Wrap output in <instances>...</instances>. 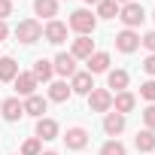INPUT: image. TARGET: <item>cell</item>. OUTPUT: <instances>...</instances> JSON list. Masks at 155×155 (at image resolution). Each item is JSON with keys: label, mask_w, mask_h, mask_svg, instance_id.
<instances>
[{"label": "cell", "mask_w": 155, "mask_h": 155, "mask_svg": "<svg viewBox=\"0 0 155 155\" xmlns=\"http://www.w3.org/2000/svg\"><path fill=\"white\" fill-rule=\"evenodd\" d=\"M119 18H122V25L128 28V31H134V28H140L143 25V18H146V9L140 6V3H125V6H119Z\"/></svg>", "instance_id": "6da1fadb"}, {"label": "cell", "mask_w": 155, "mask_h": 155, "mask_svg": "<svg viewBox=\"0 0 155 155\" xmlns=\"http://www.w3.org/2000/svg\"><path fill=\"white\" fill-rule=\"evenodd\" d=\"M70 28L79 34V37H88V34H94V28H97V18L88 12V9H76L73 15H70Z\"/></svg>", "instance_id": "7a4b0ae2"}, {"label": "cell", "mask_w": 155, "mask_h": 155, "mask_svg": "<svg viewBox=\"0 0 155 155\" xmlns=\"http://www.w3.org/2000/svg\"><path fill=\"white\" fill-rule=\"evenodd\" d=\"M15 37H18V43H37L40 37H43V25L37 21V18H25V21H18V28H15Z\"/></svg>", "instance_id": "3957f363"}, {"label": "cell", "mask_w": 155, "mask_h": 155, "mask_svg": "<svg viewBox=\"0 0 155 155\" xmlns=\"http://www.w3.org/2000/svg\"><path fill=\"white\" fill-rule=\"evenodd\" d=\"M88 110H91V113H110V110H113V91H107V88H91V91H88Z\"/></svg>", "instance_id": "277c9868"}, {"label": "cell", "mask_w": 155, "mask_h": 155, "mask_svg": "<svg viewBox=\"0 0 155 155\" xmlns=\"http://www.w3.org/2000/svg\"><path fill=\"white\" fill-rule=\"evenodd\" d=\"M43 37H46L52 46H61V43L67 40V25H64V21H58V18H52V21L43 28Z\"/></svg>", "instance_id": "5b68a950"}, {"label": "cell", "mask_w": 155, "mask_h": 155, "mask_svg": "<svg viewBox=\"0 0 155 155\" xmlns=\"http://www.w3.org/2000/svg\"><path fill=\"white\" fill-rule=\"evenodd\" d=\"M116 49L119 52H125V55H131V52H137L140 49V34H134V31H122V34H116Z\"/></svg>", "instance_id": "8992f818"}, {"label": "cell", "mask_w": 155, "mask_h": 155, "mask_svg": "<svg viewBox=\"0 0 155 155\" xmlns=\"http://www.w3.org/2000/svg\"><path fill=\"white\" fill-rule=\"evenodd\" d=\"M64 143H67V149H85L88 146V131L85 128H67V134H64Z\"/></svg>", "instance_id": "52a82bcc"}, {"label": "cell", "mask_w": 155, "mask_h": 155, "mask_svg": "<svg viewBox=\"0 0 155 155\" xmlns=\"http://www.w3.org/2000/svg\"><path fill=\"white\" fill-rule=\"evenodd\" d=\"M94 88V79H91V73L85 70V73H79L76 70L73 76H70V91H76V94H88Z\"/></svg>", "instance_id": "ba28073f"}, {"label": "cell", "mask_w": 155, "mask_h": 155, "mask_svg": "<svg viewBox=\"0 0 155 155\" xmlns=\"http://www.w3.org/2000/svg\"><path fill=\"white\" fill-rule=\"evenodd\" d=\"M70 55L76 58V61H88L91 55H94V40H88V37H76L73 40V49H70Z\"/></svg>", "instance_id": "9c48e42d"}, {"label": "cell", "mask_w": 155, "mask_h": 155, "mask_svg": "<svg viewBox=\"0 0 155 155\" xmlns=\"http://www.w3.org/2000/svg\"><path fill=\"white\" fill-rule=\"evenodd\" d=\"M0 113H3V119H6V122H18V119L25 116V104H21L18 97H9V101L0 104Z\"/></svg>", "instance_id": "30bf717a"}, {"label": "cell", "mask_w": 155, "mask_h": 155, "mask_svg": "<svg viewBox=\"0 0 155 155\" xmlns=\"http://www.w3.org/2000/svg\"><path fill=\"white\" fill-rule=\"evenodd\" d=\"M52 67H55V73H61V76H73V73H76V58H73L70 52H61V55H55Z\"/></svg>", "instance_id": "8fae6325"}, {"label": "cell", "mask_w": 155, "mask_h": 155, "mask_svg": "<svg viewBox=\"0 0 155 155\" xmlns=\"http://www.w3.org/2000/svg\"><path fill=\"white\" fill-rule=\"evenodd\" d=\"M12 82H15V91H18L21 97H31V94L37 91V79H34V73H18Z\"/></svg>", "instance_id": "7c38bea8"}, {"label": "cell", "mask_w": 155, "mask_h": 155, "mask_svg": "<svg viewBox=\"0 0 155 155\" xmlns=\"http://www.w3.org/2000/svg\"><path fill=\"white\" fill-rule=\"evenodd\" d=\"M58 137V122L55 119H37V140H55Z\"/></svg>", "instance_id": "4fadbf2b"}, {"label": "cell", "mask_w": 155, "mask_h": 155, "mask_svg": "<svg viewBox=\"0 0 155 155\" xmlns=\"http://www.w3.org/2000/svg\"><path fill=\"white\" fill-rule=\"evenodd\" d=\"M104 131H107L110 137H119V134L125 131V116H122V113H107V119H104Z\"/></svg>", "instance_id": "5bb4252c"}, {"label": "cell", "mask_w": 155, "mask_h": 155, "mask_svg": "<svg viewBox=\"0 0 155 155\" xmlns=\"http://www.w3.org/2000/svg\"><path fill=\"white\" fill-rule=\"evenodd\" d=\"M134 104H137V101H134V94H131V91H119V94H113V110H116V113H122V116H125V113H131V110H134Z\"/></svg>", "instance_id": "9a60e30c"}, {"label": "cell", "mask_w": 155, "mask_h": 155, "mask_svg": "<svg viewBox=\"0 0 155 155\" xmlns=\"http://www.w3.org/2000/svg\"><path fill=\"white\" fill-rule=\"evenodd\" d=\"M46 97H40V94H31L28 101H25V116H37V119H43V113H46Z\"/></svg>", "instance_id": "2e32d148"}, {"label": "cell", "mask_w": 155, "mask_h": 155, "mask_svg": "<svg viewBox=\"0 0 155 155\" xmlns=\"http://www.w3.org/2000/svg\"><path fill=\"white\" fill-rule=\"evenodd\" d=\"M134 146H137L140 152H155V131H149V128L137 131V137H134Z\"/></svg>", "instance_id": "e0dca14e"}, {"label": "cell", "mask_w": 155, "mask_h": 155, "mask_svg": "<svg viewBox=\"0 0 155 155\" xmlns=\"http://www.w3.org/2000/svg\"><path fill=\"white\" fill-rule=\"evenodd\" d=\"M107 88H116V94L125 91L128 88V70H110L107 73Z\"/></svg>", "instance_id": "ac0fdd59"}, {"label": "cell", "mask_w": 155, "mask_h": 155, "mask_svg": "<svg viewBox=\"0 0 155 155\" xmlns=\"http://www.w3.org/2000/svg\"><path fill=\"white\" fill-rule=\"evenodd\" d=\"M15 76H18L15 58H3V55H0V82H12Z\"/></svg>", "instance_id": "d6986e66"}, {"label": "cell", "mask_w": 155, "mask_h": 155, "mask_svg": "<svg viewBox=\"0 0 155 155\" xmlns=\"http://www.w3.org/2000/svg\"><path fill=\"white\" fill-rule=\"evenodd\" d=\"M107 70H110V55L107 52H94L88 58V73L94 76V73H107Z\"/></svg>", "instance_id": "ffe728a7"}, {"label": "cell", "mask_w": 155, "mask_h": 155, "mask_svg": "<svg viewBox=\"0 0 155 155\" xmlns=\"http://www.w3.org/2000/svg\"><path fill=\"white\" fill-rule=\"evenodd\" d=\"M34 12L52 21V18L58 15V0H34Z\"/></svg>", "instance_id": "44dd1931"}, {"label": "cell", "mask_w": 155, "mask_h": 155, "mask_svg": "<svg viewBox=\"0 0 155 155\" xmlns=\"http://www.w3.org/2000/svg\"><path fill=\"white\" fill-rule=\"evenodd\" d=\"M31 73H34V79H37V82H40V79L46 82V79H52L55 67H52V61H46V58H37V61H34V70H31Z\"/></svg>", "instance_id": "7402d4cb"}, {"label": "cell", "mask_w": 155, "mask_h": 155, "mask_svg": "<svg viewBox=\"0 0 155 155\" xmlns=\"http://www.w3.org/2000/svg\"><path fill=\"white\" fill-rule=\"evenodd\" d=\"M70 94H73V91H70L67 82H52V85H49V101H55V104H64Z\"/></svg>", "instance_id": "603a6c76"}, {"label": "cell", "mask_w": 155, "mask_h": 155, "mask_svg": "<svg viewBox=\"0 0 155 155\" xmlns=\"http://www.w3.org/2000/svg\"><path fill=\"white\" fill-rule=\"evenodd\" d=\"M97 15L101 18H116L119 15V3H116V0H101V3H97Z\"/></svg>", "instance_id": "cb8c5ba5"}, {"label": "cell", "mask_w": 155, "mask_h": 155, "mask_svg": "<svg viewBox=\"0 0 155 155\" xmlns=\"http://www.w3.org/2000/svg\"><path fill=\"white\" fill-rule=\"evenodd\" d=\"M101 155H128V149H125L119 140H110V143L101 146Z\"/></svg>", "instance_id": "d4e9b609"}, {"label": "cell", "mask_w": 155, "mask_h": 155, "mask_svg": "<svg viewBox=\"0 0 155 155\" xmlns=\"http://www.w3.org/2000/svg\"><path fill=\"white\" fill-rule=\"evenodd\" d=\"M43 140H37V137H31V140H25L21 143V155H40L43 152V146H40Z\"/></svg>", "instance_id": "484cf974"}, {"label": "cell", "mask_w": 155, "mask_h": 155, "mask_svg": "<svg viewBox=\"0 0 155 155\" xmlns=\"http://www.w3.org/2000/svg\"><path fill=\"white\" fill-rule=\"evenodd\" d=\"M140 97H146L149 104H155V79H146L140 85Z\"/></svg>", "instance_id": "4316f807"}, {"label": "cell", "mask_w": 155, "mask_h": 155, "mask_svg": "<svg viewBox=\"0 0 155 155\" xmlns=\"http://www.w3.org/2000/svg\"><path fill=\"white\" fill-rule=\"evenodd\" d=\"M143 125H146L149 131H155V104H149V107L143 110Z\"/></svg>", "instance_id": "83f0119b"}, {"label": "cell", "mask_w": 155, "mask_h": 155, "mask_svg": "<svg viewBox=\"0 0 155 155\" xmlns=\"http://www.w3.org/2000/svg\"><path fill=\"white\" fill-rule=\"evenodd\" d=\"M140 46H146V49L155 55V31H149L146 37H140Z\"/></svg>", "instance_id": "f1b7e54d"}, {"label": "cell", "mask_w": 155, "mask_h": 155, "mask_svg": "<svg viewBox=\"0 0 155 155\" xmlns=\"http://www.w3.org/2000/svg\"><path fill=\"white\" fill-rule=\"evenodd\" d=\"M6 15H12V0H0V21Z\"/></svg>", "instance_id": "f546056e"}, {"label": "cell", "mask_w": 155, "mask_h": 155, "mask_svg": "<svg viewBox=\"0 0 155 155\" xmlns=\"http://www.w3.org/2000/svg\"><path fill=\"white\" fill-rule=\"evenodd\" d=\"M143 70H146L149 76H155V55H149V58L143 61Z\"/></svg>", "instance_id": "4dcf8cb0"}, {"label": "cell", "mask_w": 155, "mask_h": 155, "mask_svg": "<svg viewBox=\"0 0 155 155\" xmlns=\"http://www.w3.org/2000/svg\"><path fill=\"white\" fill-rule=\"evenodd\" d=\"M9 37V28H6V21H0V40H6Z\"/></svg>", "instance_id": "1f68e13d"}, {"label": "cell", "mask_w": 155, "mask_h": 155, "mask_svg": "<svg viewBox=\"0 0 155 155\" xmlns=\"http://www.w3.org/2000/svg\"><path fill=\"white\" fill-rule=\"evenodd\" d=\"M85 3H88V6H91V3H94V6H97V3H101V0H85Z\"/></svg>", "instance_id": "d6a6232c"}, {"label": "cell", "mask_w": 155, "mask_h": 155, "mask_svg": "<svg viewBox=\"0 0 155 155\" xmlns=\"http://www.w3.org/2000/svg\"><path fill=\"white\" fill-rule=\"evenodd\" d=\"M116 3H119V6H125V3H131V0H116Z\"/></svg>", "instance_id": "836d02e7"}, {"label": "cell", "mask_w": 155, "mask_h": 155, "mask_svg": "<svg viewBox=\"0 0 155 155\" xmlns=\"http://www.w3.org/2000/svg\"><path fill=\"white\" fill-rule=\"evenodd\" d=\"M40 155H58V152H40Z\"/></svg>", "instance_id": "e575fe53"}, {"label": "cell", "mask_w": 155, "mask_h": 155, "mask_svg": "<svg viewBox=\"0 0 155 155\" xmlns=\"http://www.w3.org/2000/svg\"><path fill=\"white\" fill-rule=\"evenodd\" d=\"M152 18H155V15H152Z\"/></svg>", "instance_id": "d590c367"}]
</instances>
